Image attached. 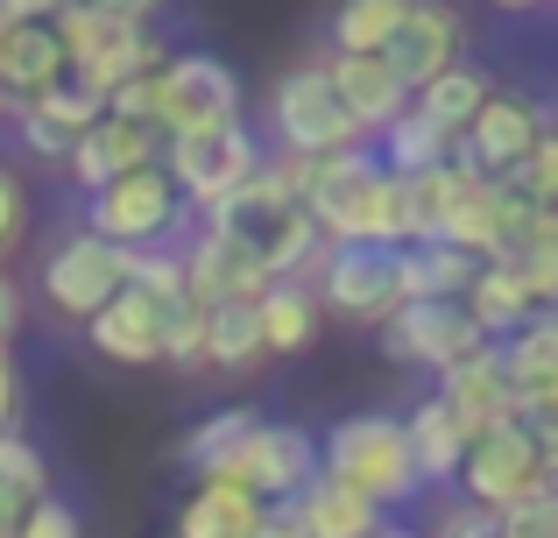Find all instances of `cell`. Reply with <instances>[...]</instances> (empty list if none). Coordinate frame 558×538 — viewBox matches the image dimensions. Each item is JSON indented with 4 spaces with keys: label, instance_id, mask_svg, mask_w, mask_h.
Listing matches in <instances>:
<instances>
[{
    "label": "cell",
    "instance_id": "cell-1",
    "mask_svg": "<svg viewBox=\"0 0 558 538\" xmlns=\"http://www.w3.org/2000/svg\"><path fill=\"white\" fill-rule=\"evenodd\" d=\"M298 206L318 220V235H326V241H375V249H410L403 178H389V170H381L375 142H354V150L312 156Z\"/></svg>",
    "mask_w": 558,
    "mask_h": 538
},
{
    "label": "cell",
    "instance_id": "cell-2",
    "mask_svg": "<svg viewBox=\"0 0 558 538\" xmlns=\"http://www.w3.org/2000/svg\"><path fill=\"white\" fill-rule=\"evenodd\" d=\"M318 475L347 482L354 497H368L375 511H396V503H417L424 482H417V461H410V440H403V418L389 411H354L318 440Z\"/></svg>",
    "mask_w": 558,
    "mask_h": 538
},
{
    "label": "cell",
    "instance_id": "cell-3",
    "mask_svg": "<svg viewBox=\"0 0 558 538\" xmlns=\"http://www.w3.org/2000/svg\"><path fill=\"white\" fill-rule=\"evenodd\" d=\"M50 36H57V50H64V71L85 85V93H99V99H107L113 85H128V79H142V71L163 64V36H156V28L113 22V14H99L93 0L57 8Z\"/></svg>",
    "mask_w": 558,
    "mask_h": 538
},
{
    "label": "cell",
    "instance_id": "cell-4",
    "mask_svg": "<svg viewBox=\"0 0 558 538\" xmlns=\"http://www.w3.org/2000/svg\"><path fill=\"white\" fill-rule=\"evenodd\" d=\"M551 475H558V432L523 426V418H495V426H481L474 440H466L460 475H452V482L466 489V503L502 511V503L545 489Z\"/></svg>",
    "mask_w": 558,
    "mask_h": 538
},
{
    "label": "cell",
    "instance_id": "cell-5",
    "mask_svg": "<svg viewBox=\"0 0 558 538\" xmlns=\"http://www.w3.org/2000/svg\"><path fill=\"white\" fill-rule=\"evenodd\" d=\"M262 164V142L247 135V121L227 128H178L163 135V178L178 184L184 213H213L227 192H241Z\"/></svg>",
    "mask_w": 558,
    "mask_h": 538
},
{
    "label": "cell",
    "instance_id": "cell-6",
    "mask_svg": "<svg viewBox=\"0 0 558 538\" xmlns=\"http://www.w3.org/2000/svg\"><path fill=\"white\" fill-rule=\"evenodd\" d=\"M191 220L178 184L163 178V164L128 170V178L85 192V235H99L107 249H156V241H178V227Z\"/></svg>",
    "mask_w": 558,
    "mask_h": 538
},
{
    "label": "cell",
    "instance_id": "cell-7",
    "mask_svg": "<svg viewBox=\"0 0 558 538\" xmlns=\"http://www.w3.org/2000/svg\"><path fill=\"white\" fill-rule=\"evenodd\" d=\"M318 312H340L354 326H381L403 304V249H375V241H326L312 270Z\"/></svg>",
    "mask_w": 558,
    "mask_h": 538
},
{
    "label": "cell",
    "instance_id": "cell-8",
    "mask_svg": "<svg viewBox=\"0 0 558 538\" xmlns=\"http://www.w3.org/2000/svg\"><path fill=\"white\" fill-rule=\"evenodd\" d=\"M269 128H276V150H290V156H332V150H354V142H368L354 121H347V107L332 99L326 57H312V64H290L283 79H276V93H269Z\"/></svg>",
    "mask_w": 558,
    "mask_h": 538
},
{
    "label": "cell",
    "instance_id": "cell-9",
    "mask_svg": "<svg viewBox=\"0 0 558 538\" xmlns=\"http://www.w3.org/2000/svg\"><path fill=\"white\" fill-rule=\"evenodd\" d=\"M318 475V440L304 426H276V418H255V426L233 440V454L213 468V482L247 489L255 503H290L304 482ZM205 482V475H198Z\"/></svg>",
    "mask_w": 558,
    "mask_h": 538
},
{
    "label": "cell",
    "instance_id": "cell-10",
    "mask_svg": "<svg viewBox=\"0 0 558 538\" xmlns=\"http://www.w3.org/2000/svg\"><path fill=\"white\" fill-rule=\"evenodd\" d=\"M545 135H551L545 107H537L531 93H509V85H495V93L481 99V113L460 128V135H452V164L474 170V178H495V184H502Z\"/></svg>",
    "mask_w": 558,
    "mask_h": 538
},
{
    "label": "cell",
    "instance_id": "cell-11",
    "mask_svg": "<svg viewBox=\"0 0 558 538\" xmlns=\"http://www.w3.org/2000/svg\"><path fill=\"white\" fill-rule=\"evenodd\" d=\"M474 347H488L474 333L460 298H403L389 319H381V355L403 361V369H424V375H446L452 361H466Z\"/></svg>",
    "mask_w": 558,
    "mask_h": 538
},
{
    "label": "cell",
    "instance_id": "cell-12",
    "mask_svg": "<svg viewBox=\"0 0 558 538\" xmlns=\"http://www.w3.org/2000/svg\"><path fill=\"white\" fill-rule=\"evenodd\" d=\"M241 121V79L205 50H178L156 64V128H227Z\"/></svg>",
    "mask_w": 558,
    "mask_h": 538
},
{
    "label": "cell",
    "instance_id": "cell-13",
    "mask_svg": "<svg viewBox=\"0 0 558 538\" xmlns=\"http://www.w3.org/2000/svg\"><path fill=\"white\" fill-rule=\"evenodd\" d=\"M184 255V298L191 304H247L269 290V270H262L255 241L227 235V227H198L191 241H178Z\"/></svg>",
    "mask_w": 558,
    "mask_h": 538
},
{
    "label": "cell",
    "instance_id": "cell-14",
    "mask_svg": "<svg viewBox=\"0 0 558 538\" xmlns=\"http://www.w3.org/2000/svg\"><path fill=\"white\" fill-rule=\"evenodd\" d=\"M128 276H121V249H107L99 235H64L50 255H43V298H50V312H64V319H93L99 304L121 290Z\"/></svg>",
    "mask_w": 558,
    "mask_h": 538
},
{
    "label": "cell",
    "instance_id": "cell-15",
    "mask_svg": "<svg viewBox=\"0 0 558 538\" xmlns=\"http://www.w3.org/2000/svg\"><path fill=\"white\" fill-rule=\"evenodd\" d=\"M460 43H466L460 8H446V0H410L396 36L381 43V64L396 71L403 93H417V85H432L446 64H460Z\"/></svg>",
    "mask_w": 558,
    "mask_h": 538
},
{
    "label": "cell",
    "instance_id": "cell-16",
    "mask_svg": "<svg viewBox=\"0 0 558 538\" xmlns=\"http://www.w3.org/2000/svg\"><path fill=\"white\" fill-rule=\"evenodd\" d=\"M149 164H163V128L121 121V113H99V121L64 150V170H71L78 192H99V184L128 178V170H149Z\"/></svg>",
    "mask_w": 558,
    "mask_h": 538
},
{
    "label": "cell",
    "instance_id": "cell-17",
    "mask_svg": "<svg viewBox=\"0 0 558 538\" xmlns=\"http://www.w3.org/2000/svg\"><path fill=\"white\" fill-rule=\"evenodd\" d=\"M8 113H14V135H22L28 156H43V164H64V150L99 121V113H107V99L85 93L78 79H57L50 93L22 99V107H8Z\"/></svg>",
    "mask_w": 558,
    "mask_h": 538
},
{
    "label": "cell",
    "instance_id": "cell-18",
    "mask_svg": "<svg viewBox=\"0 0 558 538\" xmlns=\"http://www.w3.org/2000/svg\"><path fill=\"white\" fill-rule=\"evenodd\" d=\"M85 340H93V355L121 361V369H156L163 361V304H149L135 284H121L85 319Z\"/></svg>",
    "mask_w": 558,
    "mask_h": 538
},
{
    "label": "cell",
    "instance_id": "cell-19",
    "mask_svg": "<svg viewBox=\"0 0 558 538\" xmlns=\"http://www.w3.org/2000/svg\"><path fill=\"white\" fill-rule=\"evenodd\" d=\"M57 79H71V71H64V50H57L50 22H14V14H0V113L36 99V93H50Z\"/></svg>",
    "mask_w": 558,
    "mask_h": 538
},
{
    "label": "cell",
    "instance_id": "cell-20",
    "mask_svg": "<svg viewBox=\"0 0 558 538\" xmlns=\"http://www.w3.org/2000/svg\"><path fill=\"white\" fill-rule=\"evenodd\" d=\"M326 79H332V99L347 107V121L361 128V135H381V128L396 121V113L410 107V93L396 85V71L381 64V57H354V50H332L326 57Z\"/></svg>",
    "mask_w": 558,
    "mask_h": 538
},
{
    "label": "cell",
    "instance_id": "cell-21",
    "mask_svg": "<svg viewBox=\"0 0 558 538\" xmlns=\"http://www.w3.org/2000/svg\"><path fill=\"white\" fill-rule=\"evenodd\" d=\"M438 404H446L466 432L495 426V418H517V404H509V375H502V347L488 340V347H474L466 361H452V369L438 375Z\"/></svg>",
    "mask_w": 558,
    "mask_h": 538
},
{
    "label": "cell",
    "instance_id": "cell-22",
    "mask_svg": "<svg viewBox=\"0 0 558 538\" xmlns=\"http://www.w3.org/2000/svg\"><path fill=\"white\" fill-rule=\"evenodd\" d=\"M290 517H298L304 538H375L389 525V511H375L368 497H354V489L332 482V475H312V482L290 497Z\"/></svg>",
    "mask_w": 558,
    "mask_h": 538
},
{
    "label": "cell",
    "instance_id": "cell-23",
    "mask_svg": "<svg viewBox=\"0 0 558 538\" xmlns=\"http://www.w3.org/2000/svg\"><path fill=\"white\" fill-rule=\"evenodd\" d=\"M255 326H262V355H304V347L318 340V326H326V312H318L312 284L276 276V284L255 298Z\"/></svg>",
    "mask_w": 558,
    "mask_h": 538
},
{
    "label": "cell",
    "instance_id": "cell-24",
    "mask_svg": "<svg viewBox=\"0 0 558 538\" xmlns=\"http://www.w3.org/2000/svg\"><path fill=\"white\" fill-rule=\"evenodd\" d=\"M403 440H410V461H417V482L424 489H446L452 475H460V454H466V440H474V432H466L438 397H424L417 411L403 418Z\"/></svg>",
    "mask_w": 558,
    "mask_h": 538
},
{
    "label": "cell",
    "instance_id": "cell-25",
    "mask_svg": "<svg viewBox=\"0 0 558 538\" xmlns=\"http://www.w3.org/2000/svg\"><path fill=\"white\" fill-rule=\"evenodd\" d=\"M460 304H466V319H474L481 340H509V333H523L537 312H545V304H537V298H531V290H523L502 263H481Z\"/></svg>",
    "mask_w": 558,
    "mask_h": 538
},
{
    "label": "cell",
    "instance_id": "cell-26",
    "mask_svg": "<svg viewBox=\"0 0 558 538\" xmlns=\"http://www.w3.org/2000/svg\"><path fill=\"white\" fill-rule=\"evenodd\" d=\"M262 511H269V503H255L247 489L205 475V482L191 489V503L178 511V538H255Z\"/></svg>",
    "mask_w": 558,
    "mask_h": 538
},
{
    "label": "cell",
    "instance_id": "cell-27",
    "mask_svg": "<svg viewBox=\"0 0 558 538\" xmlns=\"http://www.w3.org/2000/svg\"><path fill=\"white\" fill-rule=\"evenodd\" d=\"M375 156H381V170L389 178H417V170H438V164H452V135L438 121H424L417 107H403L389 128L375 135Z\"/></svg>",
    "mask_w": 558,
    "mask_h": 538
},
{
    "label": "cell",
    "instance_id": "cell-28",
    "mask_svg": "<svg viewBox=\"0 0 558 538\" xmlns=\"http://www.w3.org/2000/svg\"><path fill=\"white\" fill-rule=\"evenodd\" d=\"M262 326H255V298L247 304H205V369L219 375H255L262 369Z\"/></svg>",
    "mask_w": 558,
    "mask_h": 538
},
{
    "label": "cell",
    "instance_id": "cell-29",
    "mask_svg": "<svg viewBox=\"0 0 558 538\" xmlns=\"http://www.w3.org/2000/svg\"><path fill=\"white\" fill-rule=\"evenodd\" d=\"M488 93H495V79H488L481 64H466V57H460V64H446L432 85H417V93H410V107H417L424 121H438L446 135H460V128L481 113V99H488Z\"/></svg>",
    "mask_w": 558,
    "mask_h": 538
},
{
    "label": "cell",
    "instance_id": "cell-30",
    "mask_svg": "<svg viewBox=\"0 0 558 538\" xmlns=\"http://www.w3.org/2000/svg\"><path fill=\"white\" fill-rule=\"evenodd\" d=\"M466 184H474V170H460V164H438V170H417V178H403L410 249H417V241H438V227H446V213L460 206Z\"/></svg>",
    "mask_w": 558,
    "mask_h": 538
},
{
    "label": "cell",
    "instance_id": "cell-31",
    "mask_svg": "<svg viewBox=\"0 0 558 538\" xmlns=\"http://www.w3.org/2000/svg\"><path fill=\"white\" fill-rule=\"evenodd\" d=\"M474 270L481 263L452 241H417V249H403V298H466Z\"/></svg>",
    "mask_w": 558,
    "mask_h": 538
},
{
    "label": "cell",
    "instance_id": "cell-32",
    "mask_svg": "<svg viewBox=\"0 0 558 538\" xmlns=\"http://www.w3.org/2000/svg\"><path fill=\"white\" fill-rule=\"evenodd\" d=\"M50 497V461H43V446H28L22 432H0V525H22L28 503Z\"/></svg>",
    "mask_w": 558,
    "mask_h": 538
},
{
    "label": "cell",
    "instance_id": "cell-33",
    "mask_svg": "<svg viewBox=\"0 0 558 538\" xmlns=\"http://www.w3.org/2000/svg\"><path fill=\"white\" fill-rule=\"evenodd\" d=\"M410 0H340L332 8V50H354V57H381V43L396 36Z\"/></svg>",
    "mask_w": 558,
    "mask_h": 538
},
{
    "label": "cell",
    "instance_id": "cell-34",
    "mask_svg": "<svg viewBox=\"0 0 558 538\" xmlns=\"http://www.w3.org/2000/svg\"><path fill=\"white\" fill-rule=\"evenodd\" d=\"M121 276H128V284H135L149 304H178V298H184V255H178V241L128 249V255H121Z\"/></svg>",
    "mask_w": 558,
    "mask_h": 538
},
{
    "label": "cell",
    "instance_id": "cell-35",
    "mask_svg": "<svg viewBox=\"0 0 558 538\" xmlns=\"http://www.w3.org/2000/svg\"><path fill=\"white\" fill-rule=\"evenodd\" d=\"M255 418H262V411H213V418H198V426H191V440H184V468H191V475H213L219 461L233 454V440L255 426Z\"/></svg>",
    "mask_w": 558,
    "mask_h": 538
},
{
    "label": "cell",
    "instance_id": "cell-36",
    "mask_svg": "<svg viewBox=\"0 0 558 538\" xmlns=\"http://www.w3.org/2000/svg\"><path fill=\"white\" fill-rule=\"evenodd\" d=\"M509 192L523 199V206H537V213H558V135H545L531 156H523L517 170H509Z\"/></svg>",
    "mask_w": 558,
    "mask_h": 538
},
{
    "label": "cell",
    "instance_id": "cell-37",
    "mask_svg": "<svg viewBox=\"0 0 558 538\" xmlns=\"http://www.w3.org/2000/svg\"><path fill=\"white\" fill-rule=\"evenodd\" d=\"M495 538H558V482L495 511Z\"/></svg>",
    "mask_w": 558,
    "mask_h": 538
},
{
    "label": "cell",
    "instance_id": "cell-38",
    "mask_svg": "<svg viewBox=\"0 0 558 538\" xmlns=\"http://www.w3.org/2000/svg\"><path fill=\"white\" fill-rule=\"evenodd\" d=\"M163 361L170 369H205V304H163Z\"/></svg>",
    "mask_w": 558,
    "mask_h": 538
},
{
    "label": "cell",
    "instance_id": "cell-39",
    "mask_svg": "<svg viewBox=\"0 0 558 538\" xmlns=\"http://www.w3.org/2000/svg\"><path fill=\"white\" fill-rule=\"evenodd\" d=\"M28 241V184L14 164H0V263Z\"/></svg>",
    "mask_w": 558,
    "mask_h": 538
},
{
    "label": "cell",
    "instance_id": "cell-40",
    "mask_svg": "<svg viewBox=\"0 0 558 538\" xmlns=\"http://www.w3.org/2000/svg\"><path fill=\"white\" fill-rule=\"evenodd\" d=\"M424 538H495V511H481V503L452 497V503H438V511H432Z\"/></svg>",
    "mask_w": 558,
    "mask_h": 538
},
{
    "label": "cell",
    "instance_id": "cell-41",
    "mask_svg": "<svg viewBox=\"0 0 558 538\" xmlns=\"http://www.w3.org/2000/svg\"><path fill=\"white\" fill-rule=\"evenodd\" d=\"M14 538H85V531H78V511H71V503L43 497V503H28V511H22Z\"/></svg>",
    "mask_w": 558,
    "mask_h": 538
},
{
    "label": "cell",
    "instance_id": "cell-42",
    "mask_svg": "<svg viewBox=\"0 0 558 538\" xmlns=\"http://www.w3.org/2000/svg\"><path fill=\"white\" fill-rule=\"evenodd\" d=\"M22 426V369H14V355L0 347V432Z\"/></svg>",
    "mask_w": 558,
    "mask_h": 538
},
{
    "label": "cell",
    "instance_id": "cell-43",
    "mask_svg": "<svg viewBox=\"0 0 558 538\" xmlns=\"http://www.w3.org/2000/svg\"><path fill=\"white\" fill-rule=\"evenodd\" d=\"M99 14H113V22H135V28H156L163 22V8L170 0H93Z\"/></svg>",
    "mask_w": 558,
    "mask_h": 538
},
{
    "label": "cell",
    "instance_id": "cell-44",
    "mask_svg": "<svg viewBox=\"0 0 558 538\" xmlns=\"http://www.w3.org/2000/svg\"><path fill=\"white\" fill-rule=\"evenodd\" d=\"M14 333H22V284L0 270V347H8Z\"/></svg>",
    "mask_w": 558,
    "mask_h": 538
},
{
    "label": "cell",
    "instance_id": "cell-45",
    "mask_svg": "<svg viewBox=\"0 0 558 538\" xmlns=\"http://www.w3.org/2000/svg\"><path fill=\"white\" fill-rule=\"evenodd\" d=\"M57 8H71V0H0V14H14V22H50Z\"/></svg>",
    "mask_w": 558,
    "mask_h": 538
},
{
    "label": "cell",
    "instance_id": "cell-46",
    "mask_svg": "<svg viewBox=\"0 0 558 538\" xmlns=\"http://www.w3.org/2000/svg\"><path fill=\"white\" fill-rule=\"evenodd\" d=\"M488 8H502V14H531V8H545V0H488Z\"/></svg>",
    "mask_w": 558,
    "mask_h": 538
},
{
    "label": "cell",
    "instance_id": "cell-47",
    "mask_svg": "<svg viewBox=\"0 0 558 538\" xmlns=\"http://www.w3.org/2000/svg\"><path fill=\"white\" fill-rule=\"evenodd\" d=\"M375 538H424V531H410V525H381Z\"/></svg>",
    "mask_w": 558,
    "mask_h": 538
},
{
    "label": "cell",
    "instance_id": "cell-48",
    "mask_svg": "<svg viewBox=\"0 0 558 538\" xmlns=\"http://www.w3.org/2000/svg\"><path fill=\"white\" fill-rule=\"evenodd\" d=\"M0 538H14V531H8V525H0Z\"/></svg>",
    "mask_w": 558,
    "mask_h": 538
}]
</instances>
